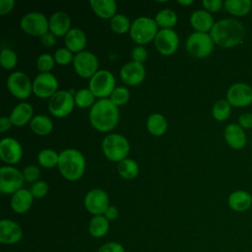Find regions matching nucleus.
<instances>
[{"instance_id":"412c9836","label":"nucleus","mask_w":252,"mask_h":252,"mask_svg":"<svg viewBox=\"0 0 252 252\" xmlns=\"http://www.w3.org/2000/svg\"><path fill=\"white\" fill-rule=\"evenodd\" d=\"M71 30V18L63 12L58 11L51 15L49 18V32H52L56 37L65 36Z\"/></svg>"},{"instance_id":"f3484780","label":"nucleus","mask_w":252,"mask_h":252,"mask_svg":"<svg viewBox=\"0 0 252 252\" xmlns=\"http://www.w3.org/2000/svg\"><path fill=\"white\" fill-rule=\"evenodd\" d=\"M23 157V148L21 144L12 137H5L0 142V158L7 164H16L20 162Z\"/></svg>"},{"instance_id":"a18cd8bd","label":"nucleus","mask_w":252,"mask_h":252,"mask_svg":"<svg viewBox=\"0 0 252 252\" xmlns=\"http://www.w3.org/2000/svg\"><path fill=\"white\" fill-rule=\"evenodd\" d=\"M202 5L206 11L216 13L223 8V1L221 0H203Z\"/></svg>"},{"instance_id":"6ab92c4d","label":"nucleus","mask_w":252,"mask_h":252,"mask_svg":"<svg viewBox=\"0 0 252 252\" xmlns=\"http://www.w3.org/2000/svg\"><path fill=\"white\" fill-rule=\"evenodd\" d=\"M23 237L22 227L12 220H0V242L2 244H16Z\"/></svg>"},{"instance_id":"bb28decb","label":"nucleus","mask_w":252,"mask_h":252,"mask_svg":"<svg viewBox=\"0 0 252 252\" xmlns=\"http://www.w3.org/2000/svg\"><path fill=\"white\" fill-rule=\"evenodd\" d=\"M93 12L100 19H112L117 13V4L114 0H91Z\"/></svg>"},{"instance_id":"de8ad7c7","label":"nucleus","mask_w":252,"mask_h":252,"mask_svg":"<svg viewBox=\"0 0 252 252\" xmlns=\"http://www.w3.org/2000/svg\"><path fill=\"white\" fill-rule=\"evenodd\" d=\"M237 124L243 129H251L252 128V113L245 112L238 116Z\"/></svg>"},{"instance_id":"1a4fd4ad","label":"nucleus","mask_w":252,"mask_h":252,"mask_svg":"<svg viewBox=\"0 0 252 252\" xmlns=\"http://www.w3.org/2000/svg\"><path fill=\"white\" fill-rule=\"evenodd\" d=\"M74 95L68 91L56 92L48 100L49 112L57 118L68 116L75 107Z\"/></svg>"},{"instance_id":"5701e85b","label":"nucleus","mask_w":252,"mask_h":252,"mask_svg":"<svg viewBox=\"0 0 252 252\" xmlns=\"http://www.w3.org/2000/svg\"><path fill=\"white\" fill-rule=\"evenodd\" d=\"M9 117L14 126L23 127L32 121L33 107L29 102H20L12 109Z\"/></svg>"},{"instance_id":"6e6d98bb","label":"nucleus","mask_w":252,"mask_h":252,"mask_svg":"<svg viewBox=\"0 0 252 252\" xmlns=\"http://www.w3.org/2000/svg\"><path fill=\"white\" fill-rule=\"evenodd\" d=\"M251 209H252V207H251Z\"/></svg>"},{"instance_id":"c03bdc74","label":"nucleus","mask_w":252,"mask_h":252,"mask_svg":"<svg viewBox=\"0 0 252 252\" xmlns=\"http://www.w3.org/2000/svg\"><path fill=\"white\" fill-rule=\"evenodd\" d=\"M148 50L143 45H137L131 51L132 61L142 64L148 59Z\"/></svg>"},{"instance_id":"2eb2a0df","label":"nucleus","mask_w":252,"mask_h":252,"mask_svg":"<svg viewBox=\"0 0 252 252\" xmlns=\"http://www.w3.org/2000/svg\"><path fill=\"white\" fill-rule=\"evenodd\" d=\"M58 92V81L52 73H39L32 81V93L39 98H50Z\"/></svg>"},{"instance_id":"a211bd4d","label":"nucleus","mask_w":252,"mask_h":252,"mask_svg":"<svg viewBox=\"0 0 252 252\" xmlns=\"http://www.w3.org/2000/svg\"><path fill=\"white\" fill-rule=\"evenodd\" d=\"M119 76L125 85L138 86L145 80L146 69L142 63L130 61L121 67Z\"/></svg>"},{"instance_id":"aec40b11","label":"nucleus","mask_w":252,"mask_h":252,"mask_svg":"<svg viewBox=\"0 0 252 252\" xmlns=\"http://www.w3.org/2000/svg\"><path fill=\"white\" fill-rule=\"evenodd\" d=\"M223 138L225 143L233 150H241L247 143L245 131L237 123H230L225 126L223 130Z\"/></svg>"},{"instance_id":"a878e982","label":"nucleus","mask_w":252,"mask_h":252,"mask_svg":"<svg viewBox=\"0 0 252 252\" xmlns=\"http://www.w3.org/2000/svg\"><path fill=\"white\" fill-rule=\"evenodd\" d=\"M33 202V196L32 192L28 189L22 188L21 190L17 191L15 194L12 195L11 198V208L17 214H24L27 213Z\"/></svg>"},{"instance_id":"cd10ccee","label":"nucleus","mask_w":252,"mask_h":252,"mask_svg":"<svg viewBox=\"0 0 252 252\" xmlns=\"http://www.w3.org/2000/svg\"><path fill=\"white\" fill-rule=\"evenodd\" d=\"M223 8L234 17H244L251 12L252 2L250 0H225Z\"/></svg>"},{"instance_id":"58836bf2","label":"nucleus","mask_w":252,"mask_h":252,"mask_svg":"<svg viewBox=\"0 0 252 252\" xmlns=\"http://www.w3.org/2000/svg\"><path fill=\"white\" fill-rule=\"evenodd\" d=\"M130 98V92L126 87H116L109 96V99L118 107L126 104Z\"/></svg>"},{"instance_id":"864d4df0","label":"nucleus","mask_w":252,"mask_h":252,"mask_svg":"<svg viewBox=\"0 0 252 252\" xmlns=\"http://www.w3.org/2000/svg\"><path fill=\"white\" fill-rule=\"evenodd\" d=\"M193 2H194L193 0H178L177 1V3L182 6H189V5L193 4Z\"/></svg>"},{"instance_id":"5fc2aeb1","label":"nucleus","mask_w":252,"mask_h":252,"mask_svg":"<svg viewBox=\"0 0 252 252\" xmlns=\"http://www.w3.org/2000/svg\"><path fill=\"white\" fill-rule=\"evenodd\" d=\"M251 144H252V140H251Z\"/></svg>"},{"instance_id":"2f4dec72","label":"nucleus","mask_w":252,"mask_h":252,"mask_svg":"<svg viewBox=\"0 0 252 252\" xmlns=\"http://www.w3.org/2000/svg\"><path fill=\"white\" fill-rule=\"evenodd\" d=\"M117 172L124 179H134L139 174V164L134 159L127 158L117 163Z\"/></svg>"},{"instance_id":"7c9ffc66","label":"nucleus","mask_w":252,"mask_h":252,"mask_svg":"<svg viewBox=\"0 0 252 252\" xmlns=\"http://www.w3.org/2000/svg\"><path fill=\"white\" fill-rule=\"evenodd\" d=\"M109 229V220L103 216H94L89 223V231L94 238L104 236Z\"/></svg>"},{"instance_id":"79ce46f5","label":"nucleus","mask_w":252,"mask_h":252,"mask_svg":"<svg viewBox=\"0 0 252 252\" xmlns=\"http://www.w3.org/2000/svg\"><path fill=\"white\" fill-rule=\"evenodd\" d=\"M23 175L26 182L29 183H34L38 181V178L40 176V169L36 165H27L23 170Z\"/></svg>"},{"instance_id":"c85d7f7f","label":"nucleus","mask_w":252,"mask_h":252,"mask_svg":"<svg viewBox=\"0 0 252 252\" xmlns=\"http://www.w3.org/2000/svg\"><path fill=\"white\" fill-rule=\"evenodd\" d=\"M146 126L150 134L156 137L162 136L167 130L166 118L160 113H153L147 118Z\"/></svg>"},{"instance_id":"39448f33","label":"nucleus","mask_w":252,"mask_h":252,"mask_svg":"<svg viewBox=\"0 0 252 252\" xmlns=\"http://www.w3.org/2000/svg\"><path fill=\"white\" fill-rule=\"evenodd\" d=\"M155 19L142 16L133 21L129 31L131 39L138 45H145L155 40L158 32Z\"/></svg>"},{"instance_id":"e433bc0d","label":"nucleus","mask_w":252,"mask_h":252,"mask_svg":"<svg viewBox=\"0 0 252 252\" xmlns=\"http://www.w3.org/2000/svg\"><path fill=\"white\" fill-rule=\"evenodd\" d=\"M95 96L90 91V89H81L76 92L74 95L75 104L80 108L92 107L94 104Z\"/></svg>"},{"instance_id":"a19ab883","label":"nucleus","mask_w":252,"mask_h":252,"mask_svg":"<svg viewBox=\"0 0 252 252\" xmlns=\"http://www.w3.org/2000/svg\"><path fill=\"white\" fill-rule=\"evenodd\" d=\"M55 62L58 65L61 66H66L69 65L71 62L73 63V59H74V55L73 53L66 47H60L58 48L53 55Z\"/></svg>"},{"instance_id":"f03ea898","label":"nucleus","mask_w":252,"mask_h":252,"mask_svg":"<svg viewBox=\"0 0 252 252\" xmlns=\"http://www.w3.org/2000/svg\"><path fill=\"white\" fill-rule=\"evenodd\" d=\"M90 123L99 132L113 130L119 122L118 107L109 99L101 98L94 102L89 113Z\"/></svg>"},{"instance_id":"f704fd0d","label":"nucleus","mask_w":252,"mask_h":252,"mask_svg":"<svg viewBox=\"0 0 252 252\" xmlns=\"http://www.w3.org/2000/svg\"><path fill=\"white\" fill-rule=\"evenodd\" d=\"M231 114V105L226 99L217 100L212 108V115L217 121H225Z\"/></svg>"},{"instance_id":"393cba45","label":"nucleus","mask_w":252,"mask_h":252,"mask_svg":"<svg viewBox=\"0 0 252 252\" xmlns=\"http://www.w3.org/2000/svg\"><path fill=\"white\" fill-rule=\"evenodd\" d=\"M64 42L66 48L77 54L84 51L87 46V35L81 29L73 28L64 36Z\"/></svg>"},{"instance_id":"dca6fc26","label":"nucleus","mask_w":252,"mask_h":252,"mask_svg":"<svg viewBox=\"0 0 252 252\" xmlns=\"http://www.w3.org/2000/svg\"><path fill=\"white\" fill-rule=\"evenodd\" d=\"M84 205L90 214L94 216L103 215L109 206V198L104 190L100 188H94L86 194Z\"/></svg>"},{"instance_id":"8fccbe9b","label":"nucleus","mask_w":252,"mask_h":252,"mask_svg":"<svg viewBox=\"0 0 252 252\" xmlns=\"http://www.w3.org/2000/svg\"><path fill=\"white\" fill-rule=\"evenodd\" d=\"M40 42L42 43L43 46L50 48V47L55 45V43H56V36L52 32H47L42 36H40Z\"/></svg>"},{"instance_id":"c9c22d12","label":"nucleus","mask_w":252,"mask_h":252,"mask_svg":"<svg viewBox=\"0 0 252 252\" xmlns=\"http://www.w3.org/2000/svg\"><path fill=\"white\" fill-rule=\"evenodd\" d=\"M131 24L132 23L130 22L128 17L123 14H116L110 20V28L117 34H123L129 32Z\"/></svg>"},{"instance_id":"f257e3e1","label":"nucleus","mask_w":252,"mask_h":252,"mask_svg":"<svg viewBox=\"0 0 252 252\" xmlns=\"http://www.w3.org/2000/svg\"><path fill=\"white\" fill-rule=\"evenodd\" d=\"M210 35L218 46L221 48H232L244 39L245 27L236 19H221L215 23Z\"/></svg>"},{"instance_id":"20e7f679","label":"nucleus","mask_w":252,"mask_h":252,"mask_svg":"<svg viewBox=\"0 0 252 252\" xmlns=\"http://www.w3.org/2000/svg\"><path fill=\"white\" fill-rule=\"evenodd\" d=\"M102 153L105 158L113 162H119L125 158L130 152V144L126 137L121 134L112 133L106 135L101 142Z\"/></svg>"},{"instance_id":"09e8293b","label":"nucleus","mask_w":252,"mask_h":252,"mask_svg":"<svg viewBox=\"0 0 252 252\" xmlns=\"http://www.w3.org/2000/svg\"><path fill=\"white\" fill-rule=\"evenodd\" d=\"M16 2L14 0H0V15L4 16L9 14L15 7Z\"/></svg>"},{"instance_id":"49530a36","label":"nucleus","mask_w":252,"mask_h":252,"mask_svg":"<svg viewBox=\"0 0 252 252\" xmlns=\"http://www.w3.org/2000/svg\"><path fill=\"white\" fill-rule=\"evenodd\" d=\"M97 252H125V249L118 242H108L100 246Z\"/></svg>"},{"instance_id":"4c0bfd02","label":"nucleus","mask_w":252,"mask_h":252,"mask_svg":"<svg viewBox=\"0 0 252 252\" xmlns=\"http://www.w3.org/2000/svg\"><path fill=\"white\" fill-rule=\"evenodd\" d=\"M18 63L16 52L10 48H3L0 53V64L5 70H12Z\"/></svg>"},{"instance_id":"9d476101","label":"nucleus","mask_w":252,"mask_h":252,"mask_svg":"<svg viewBox=\"0 0 252 252\" xmlns=\"http://www.w3.org/2000/svg\"><path fill=\"white\" fill-rule=\"evenodd\" d=\"M23 171L18 168L6 165L0 168V191L2 194H15L24 185Z\"/></svg>"},{"instance_id":"7ed1b4c3","label":"nucleus","mask_w":252,"mask_h":252,"mask_svg":"<svg viewBox=\"0 0 252 252\" xmlns=\"http://www.w3.org/2000/svg\"><path fill=\"white\" fill-rule=\"evenodd\" d=\"M57 167L63 178L69 181H77L85 173L86 159L79 150L65 149L59 153Z\"/></svg>"},{"instance_id":"b1692460","label":"nucleus","mask_w":252,"mask_h":252,"mask_svg":"<svg viewBox=\"0 0 252 252\" xmlns=\"http://www.w3.org/2000/svg\"><path fill=\"white\" fill-rule=\"evenodd\" d=\"M228 207L237 213H242L252 207V196L248 191L235 190L227 198Z\"/></svg>"},{"instance_id":"ddd939ff","label":"nucleus","mask_w":252,"mask_h":252,"mask_svg":"<svg viewBox=\"0 0 252 252\" xmlns=\"http://www.w3.org/2000/svg\"><path fill=\"white\" fill-rule=\"evenodd\" d=\"M225 99L233 107H246L252 104V87L246 83H234L226 91Z\"/></svg>"},{"instance_id":"6e6552de","label":"nucleus","mask_w":252,"mask_h":252,"mask_svg":"<svg viewBox=\"0 0 252 252\" xmlns=\"http://www.w3.org/2000/svg\"><path fill=\"white\" fill-rule=\"evenodd\" d=\"M20 27L24 32L32 36H42L49 32V20L39 12H30L22 17Z\"/></svg>"},{"instance_id":"9b49d317","label":"nucleus","mask_w":252,"mask_h":252,"mask_svg":"<svg viewBox=\"0 0 252 252\" xmlns=\"http://www.w3.org/2000/svg\"><path fill=\"white\" fill-rule=\"evenodd\" d=\"M73 66L79 77L91 79L98 71V59L94 53L84 50L74 55Z\"/></svg>"},{"instance_id":"c756f323","label":"nucleus","mask_w":252,"mask_h":252,"mask_svg":"<svg viewBox=\"0 0 252 252\" xmlns=\"http://www.w3.org/2000/svg\"><path fill=\"white\" fill-rule=\"evenodd\" d=\"M30 128L38 136H47L53 130V122L47 115L38 114L32 117Z\"/></svg>"},{"instance_id":"473e14b6","label":"nucleus","mask_w":252,"mask_h":252,"mask_svg":"<svg viewBox=\"0 0 252 252\" xmlns=\"http://www.w3.org/2000/svg\"><path fill=\"white\" fill-rule=\"evenodd\" d=\"M176 13L168 8L158 11L155 17V21L158 27L161 29H172L177 23Z\"/></svg>"},{"instance_id":"3c124183","label":"nucleus","mask_w":252,"mask_h":252,"mask_svg":"<svg viewBox=\"0 0 252 252\" xmlns=\"http://www.w3.org/2000/svg\"><path fill=\"white\" fill-rule=\"evenodd\" d=\"M118 209L115 207V206H112V205H109L107 207V209L105 210L103 216L108 220H115L117 217H118Z\"/></svg>"},{"instance_id":"603ef678","label":"nucleus","mask_w":252,"mask_h":252,"mask_svg":"<svg viewBox=\"0 0 252 252\" xmlns=\"http://www.w3.org/2000/svg\"><path fill=\"white\" fill-rule=\"evenodd\" d=\"M12 126H14V125L9 116H2L0 118V131L2 133L8 131Z\"/></svg>"},{"instance_id":"72a5a7b5","label":"nucleus","mask_w":252,"mask_h":252,"mask_svg":"<svg viewBox=\"0 0 252 252\" xmlns=\"http://www.w3.org/2000/svg\"><path fill=\"white\" fill-rule=\"evenodd\" d=\"M59 154L52 149H43L37 155V162L44 168H53L57 166Z\"/></svg>"},{"instance_id":"f8f14e48","label":"nucleus","mask_w":252,"mask_h":252,"mask_svg":"<svg viewBox=\"0 0 252 252\" xmlns=\"http://www.w3.org/2000/svg\"><path fill=\"white\" fill-rule=\"evenodd\" d=\"M7 88L11 94L19 99L28 98L32 93V83L24 72L16 71L9 75Z\"/></svg>"},{"instance_id":"423d86ee","label":"nucleus","mask_w":252,"mask_h":252,"mask_svg":"<svg viewBox=\"0 0 252 252\" xmlns=\"http://www.w3.org/2000/svg\"><path fill=\"white\" fill-rule=\"evenodd\" d=\"M215 42L210 33L194 32L186 38L185 48L187 52L195 58H206L214 50Z\"/></svg>"},{"instance_id":"0eeeda50","label":"nucleus","mask_w":252,"mask_h":252,"mask_svg":"<svg viewBox=\"0 0 252 252\" xmlns=\"http://www.w3.org/2000/svg\"><path fill=\"white\" fill-rule=\"evenodd\" d=\"M115 88V78L113 74L105 69L98 70L89 82L90 91L99 99L109 98Z\"/></svg>"},{"instance_id":"4be33fe9","label":"nucleus","mask_w":252,"mask_h":252,"mask_svg":"<svg viewBox=\"0 0 252 252\" xmlns=\"http://www.w3.org/2000/svg\"><path fill=\"white\" fill-rule=\"evenodd\" d=\"M190 24L192 28L198 32L210 33L215 25V20L212 14L205 9L196 10L190 16Z\"/></svg>"},{"instance_id":"ea45409f","label":"nucleus","mask_w":252,"mask_h":252,"mask_svg":"<svg viewBox=\"0 0 252 252\" xmlns=\"http://www.w3.org/2000/svg\"><path fill=\"white\" fill-rule=\"evenodd\" d=\"M55 59L49 53H42L36 59V69L39 73H50L55 65Z\"/></svg>"},{"instance_id":"37998d69","label":"nucleus","mask_w":252,"mask_h":252,"mask_svg":"<svg viewBox=\"0 0 252 252\" xmlns=\"http://www.w3.org/2000/svg\"><path fill=\"white\" fill-rule=\"evenodd\" d=\"M48 184L45 182V181H42V180H39V181H36L34 182L30 191L32 192L33 198H36V199H40V198H43L45 197V195L48 193Z\"/></svg>"},{"instance_id":"4468645a","label":"nucleus","mask_w":252,"mask_h":252,"mask_svg":"<svg viewBox=\"0 0 252 252\" xmlns=\"http://www.w3.org/2000/svg\"><path fill=\"white\" fill-rule=\"evenodd\" d=\"M154 43L161 55L170 56L178 49L179 36L172 29H161L158 32Z\"/></svg>"}]
</instances>
